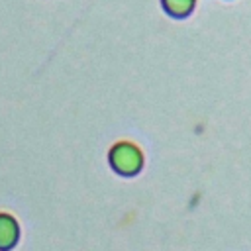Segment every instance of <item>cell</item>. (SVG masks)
Instances as JSON below:
<instances>
[{"label": "cell", "mask_w": 251, "mask_h": 251, "mask_svg": "<svg viewBox=\"0 0 251 251\" xmlns=\"http://www.w3.org/2000/svg\"><path fill=\"white\" fill-rule=\"evenodd\" d=\"M108 163L116 175L131 178L143 169V153L131 141H118L108 153Z\"/></svg>", "instance_id": "obj_1"}, {"label": "cell", "mask_w": 251, "mask_h": 251, "mask_svg": "<svg viewBox=\"0 0 251 251\" xmlns=\"http://www.w3.org/2000/svg\"><path fill=\"white\" fill-rule=\"evenodd\" d=\"M18 224L10 214H0V251H8L18 243Z\"/></svg>", "instance_id": "obj_2"}, {"label": "cell", "mask_w": 251, "mask_h": 251, "mask_svg": "<svg viewBox=\"0 0 251 251\" xmlns=\"http://www.w3.org/2000/svg\"><path fill=\"white\" fill-rule=\"evenodd\" d=\"M161 8L169 18L184 20L194 12L196 0H161Z\"/></svg>", "instance_id": "obj_3"}]
</instances>
